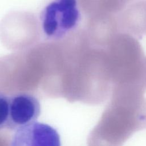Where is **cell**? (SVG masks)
Listing matches in <instances>:
<instances>
[{
	"instance_id": "2",
	"label": "cell",
	"mask_w": 146,
	"mask_h": 146,
	"mask_svg": "<svg viewBox=\"0 0 146 146\" xmlns=\"http://www.w3.org/2000/svg\"><path fill=\"white\" fill-rule=\"evenodd\" d=\"M104 49L112 86L144 81L145 57L138 39L120 32Z\"/></svg>"
},
{
	"instance_id": "7",
	"label": "cell",
	"mask_w": 146,
	"mask_h": 146,
	"mask_svg": "<svg viewBox=\"0 0 146 146\" xmlns=\"http://www.w3.org/2000/svg\"><path fill=\"white\" fill-rule=\"evenodd\" d=\"M10 96L0 94V130L7 129L9 117Z\"/></svg>"
},
{
	"instance_id": "6",
	"label": "cell",
	"mask_w": 146,
	"mask_h": 146,
	"mask_svg": "<svg viewBox=\"0 0 146 146\" xmlns=\"http://www.w3.org/2000/svg\"><path fill=\"white\" fill-rule=\"evenodd\" d=\"M120 32L137 39L146 35V0H136L117 15Z\"/></svg>"
},
{
	"instance_id": "8",
	"label": "cell",
	"mask_w": 146,
	"mask_h": 146,
	"mask_svg": "<svg viewBox=\"0 0 146 146\" xmlns=\"http://www.w3.org/2000/svg\"><path fill=\"white\" fill-rule=\"evenodd\" d=\"M143 80L146 84V57L145 58L144 63V67H143Z\"/></svg>"
},
{
	"instance_id": "3",
	"label": "cell",
	"mask_w": 146,
	"mask_h": 146,
	"mask_svg": "<svg viewBox=\"0 0 146 146\" xmlns=\"http://www.w3.org/2000/svg\"><path fill=\"white\" fill-rule=\"evenodd\" d=\"M80 18L77 0H53L43 9L41 25L50 39H60L78 26Z\"/></svg>"
},
{
	"instance_id": "1",
	"label": "cell",
	"mask_w": 146,
	"mask_h": 146,
	"mask_svg": "<svg viewBox=\"0 0 146 146\" xmlns=\"http://www.w3.org/2000/svg\"><path fill=\"white\" fill-rule=\"evenodd\" d=\"M145 91L144 82L113 85L110 102L89 137V146H123L145 128Z\"/></svg>"
},
{
	"instance_id": "5",
	"label": "cell",
	"mask_w": 146,
	"mask_h": 146,
	"mask_svg": "<svg viewBox=\"0 0 146 146\" xmlns=\"http://www.w3.org/2000/svg\"><path fill=\"white\" fill-rule=\"evenodd\" d=\"M40 113V103L34 95L22 92L11 96L7 129L16 131L36 121Z\"/></svg>"
},
{
	"instance_id": "4",
	"label": "cell",
	"mask_w": 146,
	"mask_h": 146,
	"mask_svg": "<svg viewBox=\"0 0 146 146\" xmlns=\"http://www.w3.org/2000/svg\"><path fill=\"white\" fill-rule=\"evenodd\" d=\"M10 146H61V141L54 128L36 121L17 129Z\"/></svg>"
}]
</instances>
